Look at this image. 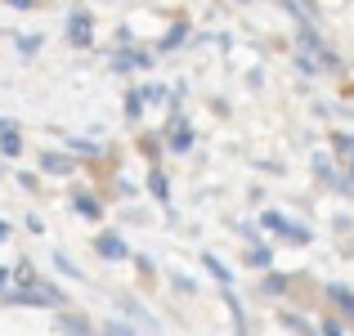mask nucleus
I'll return each mask as SVG.
<instances>
[{"label": "nucleus", "instance_id": "obj_10", "mask_svg": "<svg viewBox=\"0 0 354 336\" xmlns=\"http://www.w3.org/2000/svg\"><path fill=\"white\" fill-rule=\"evenodd\" d=\"M68 148H77V153H99V144H90V139H72V135H68Z\"/></svg>", "mask_w": 354, "mask_h": 336}, {"label": "nucleus", "instance_id": "obj_2", "mask_svg": "<svg viewBox=\"0 0 354 336\" xmlns=\"http://www.w3.org/2000/svg\"><path fill=\"white\" fill-rule=\"evenodd\" d=\"M95 251H99L104 260H113V265H117V260H126V256H130V247H126V242L117 238V233H104V238L95 242Z\"/></svg>", "mask_w": 354, "mask_h": 336}, {"label": "nucleus", "instance_id": "obj_5", "mask_svg": "<svg viewBox=\"0 0 354 336\" xmlns=\"http://www.w3.org/2000/svg\"><path fill=\"white\" fill-rule=\"evenodd\" d=\"M59 328L68 332V336H95V332H90V323L81 319V314H59Z\"/></svg>", "mask_w": 354, "mask_h": 336}, {"label": "nucleus", "instance_id": "obj_7", "mask_svg": "<svg viewBox=\"0 0 354 336\" xmlns=\"http://www.w3.org/2000/svg\"><path fill=\"white\" fill-rule=\"evenodd\" d=\"M72 207H77V216H86V220H99V211H104L95 198H90V193H77V198H72Z\"/></svg>", "mask_w": 354, "mask_h": 336}, {"label": "nucleus", "instance_id": "obj_6", "mask_svg": "<svg viewBox=\"0 0 354 336\" xmlns=\"http://www.w3.org/2000/svg\"><path fill=\"white\" fill-rule=\"evenodd\" d=\"M166 144H171L175 153H189V144H193V130L180 121V126H171V139H166Z\"/></svg>", "mask_w": 354, "mask_h": 336}, {"label": "nucleus", "instance_id": "obj_4", "mask_svg": "<svg viewBox=\"0 0 354 336\" xmlns=\"http://www.w3.org/2000/svg\"><path fill=\"white\" fill-rule=\"evenodd\" d=\"M0 153H5V157H18V153H23V139L14 135V121H0Z\"/></svg>", "mask_w": 354, "mask_h": 336}, {"label": "nucleus", "instance_id": "obj_16", "mask_svg": "<svg viewBox=\"0 0 354 336\" xmlns=\"http://www.w3.org/2000/svg\"><path fill=\"white\" fill-rule=\"evenodd\" d=\"M350 175H354V166H350Z\"/></svg>", "mask_w": 354, "mask_h": 336}, {"label": "nucleus", "instance_id": "obj_13", "mask_svg": "<svg viewBox=\"0 0 354 336\" xmlns=\"http://www.w3.org/2000/svg\"><path fill=\"white\" fill-rule=\"evenodd\" d=\"M9 283H14V269H5V265H0V292H9Z\"/></svg>", "mask_w": 354, "mask_h": 336}, {"label": "nucleus", "instance_id": "obj_1", "mask_svg": "<svg viewBox=\"0 0 354 336\" xmlns=\"http://www.w3.org/2000/svg\"><path fill=\"white\" fill-rule=\"evenodd\" d=\"M68 41H72V45H90V41H95V32H90V14H86V9H77V14L68 18Z\"/></svg>", "mask_w": 354, "mask_h": 336}, {"label": "nucleus", "instance_id": "obj_12", "mask_svg": "<svg viewBox=\"0 0 354 336\" xmlns=\"http://www.w3.org/2000/svg\"><path fill=\"white\" fill-rule=\"evenodd\" d=\"M148 184H153V193H157V198L166 202V180H162V175H153V180H148Z\"/></svg>", "mask_w": 354, "mask_h": 336}, {"label": "nucleus", "instance_id": "obj_11", "mask_svg": "<svg viewBox=\"0 0 354 336\" xmlns=\"http://www.w3.org/2000/svg\"><path fill=\"white\" fill-rule=\"evenodd\" d=\"M337 148H341V153H350V157H354V135H337Z\"/></svg>", "mask_w": 354, "mask_h": 336}, {"label": "nucleus", "instance_id": "obj_3", "mask_svg": "<svg viewBox=\"0 0 354 336\" xmlns=\"http://www.w3.org/2000/svg\"><path fill=\"white\" fill-rule=\"evenodd\" d=\"M41 166H45L50 175H72V171H77V162H72L68 153H45V157H41Z\"/></svg>", "mask_w": 354, "mask_h": 336}, {"label": "nucleus", "instance_id": "obj_8", "mask_svg": "<svg viewBox=\"0 0 354 336\" xmlns=\"http://www.w3.org/2000/svg\"><path fill=\"white\" fill-rule=\"evenodd\" d=\"M207 269H211V274H216V283H225V287H229V283H234V278H229V269H225V265H220V260H216V256H207Z\"/></svg>", "mask_w": 354, "mask_h": 336}, {"label": "nucleus", "instance_id": "obj_15", "mask_svg": "<svg viewBox=\"0 0 354 336\" xmlns=\"http://www.w3.org/2000/svg\"><path fill=\"white\" fill-rule=\"evenodd\" d=\"M5 238H9V224H5V220H0V242H5Z\"/></svg>", "mask_w": 354, "mask_h": 336}, {"label": "nucleus", "instance_id": "obj_14", "mask_svg": "<svg viewBox=\"0 0 354 336\" xmlns=\"http://www.w3.org/2000/svg\"><path fill=\"white\" fill-rule=\"evenodd\" d=\"M5 5H14V9H36V0H5Z\"/></svg>", "mask_w": 354, "mask_h": 336}, {"label": "nucleus", "instance_id": "obj_9", "mask_svg": "<svg viewBox=\"0 0 354 336\" xmlns=\"http://www.w3.org/2000/svg\"><path fill=\"white\" fill-rule=\"evenodd\" d=\"M247 260H251L256 269H265V265H269V247H256V251H247Z\"/></svg>", "mask_w": 354, "mask_h": 336}]
</instances>
